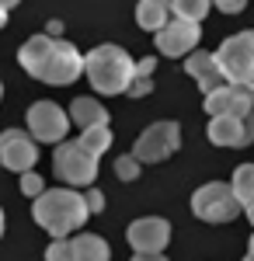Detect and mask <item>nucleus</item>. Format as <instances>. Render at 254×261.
Listing matches in <instances>:
<instances>
[{"label":"nucleus","instance_id":"f257e3e1","mask_svg":"<svg viewBox=\"0 0 254 261\" xmlns=\"http://www.w3.org/2000/svg\"><path fill=\"white\" fill-rule=\"evenodd\" d=\"M32 216H35V223H39L42 230H49L53 237H66V233L80 230L91 213H87L84 195H77L73 188H53V192L35 195Z\"/></svg>","mask_w":254,"mask_h":261},{"label":"nucleus","instance_id":"f03ea898","mask_svg":"<svg viewBox=\"0 0 254 261\" xmlns=\"http://www.w3.org/2000/svg\"><path fill=\"white\" fill-rule=\"evenodd\" d=\"M133 66L136 63L129 60V53L122 45H98L84 56V73L91 87L98 94H125V87L133 81Z\"/></svg>","mask_w":254,"mask_h":261},{"label":"nucleus","instance_id":"7ed1b4c3","mask_svg":"<svg viewBox=\"0 0 254 261\" xmlns=\"http://www.w3.org/2000/svg\"><path fill=\"white\" fill-rule=\"evenodd\" d=\"M192 213L206 223H230V220H237V213H240V202H237L230 185L209 181V185L195 188V195H192Z\"/></svg>","mask_w":254,"mask_h":261},{"label":"nucleus","instance_id":"20e7f679","mask_svg":"<svg viewBox=\"0 0 254 261\" xmlns=\"http://www.w3.org/2000/svg\"><path fill=\"white\" fill-rule=\"evenodd\" d=\"M213 56L223 70V81L244 84L254 70V32H237L230 39H223L219 53H213Z\"/></svg>","mask_w":254,"mask_h":261},{"label":"nucleus","instance_id":"39448f33","mask_svg":"<svg viewBox=\"0 0 254 261\" xmlns=\"http://www.w3.org/2000/svg\"><path fill=\"white\" fill-rule=\"evenodd\" d=\"M177 146H181V129H177V122L160 119V122H154L150 129L139 133L136 146H133V157H136L139 164H160V161H167Z\"/></svg>","mask_w":254,"mask_h":261},{"label":"nucleus","instance_id":"423d86ee","mask_svg":"<svg viewBox=\"0 0 254 261\" xmlns=\"http://www.w3.org/2000/svg\"><path fill=\"white\" fill-rule=\"evenodd\" d=\"M80 73H84V56L77 53V45L63 42V39H53L35 81H45V84H56L59 87V84H73Z\"/></svg>","mask_w":254,"mask_h":261},{"label":"nucleus","instance_id":"0eeeda50","mask_svg":"<svg viewBox=\"0 0 254 261\" xmlns=\"http://www.w3.org/2000/svg\"><path fill=\"white\" fill-rule=\"evenodd\" d=\"M53 167H56V178H63L66 185H91L98 178V157H91L77 140H59L56 153H53Z\"/></svg>","mask_w":254,"mask_h":261},{"label":"nucleus","instance_id":"6e6552de","mask_svg":"<svg viewBox=\"0 0 254 261\" xmlns=\"http://www.w3.org/2000/svg\"><path fill=\"white\" fill-rule=\"evenodd\" d=\"M66 129H70V119H66V112L56 101H35L28 108V133H32V140L59 143L66 136Z\"/></svg>","mask_w":254,"mask_h":261},{"label":"nucleus","instance_id":"1a4fd4ad","mask_svg":"<svg viewBox=\"0 0 254 261\" xmlns=\"http://www.w3.org/2000/svg\"><path fill=\"white\" fill-rule=\"evenodd\" d=\"M125 237L133 244L136 254H160L167 241H171V223L164 216H143V220H133Z\"/></svg>","mask_w":254,"mask_h":261},{"label":"nucleus","instance_id":"9d476101","mask_svg":"<svg viewBox=\"0 0 254 261\" xmlns=\"http://www.w3.org/2000/svg\"><path fill=\"white\" fill-rule=\"evenodd\" d=\"M35 161H39V146L28 133H21V129H4L0 133V164L7 171H18V174L32 171Z\"/></svg>","mask_w":254,"mask_h":261},{"label":"nucleus","instance_id":"9b49d317","mask_svg":"<svg viewBox=\"0 0 254 261\" xmlns=\"http://www.w3.org/2000/svg\"><path fill=\"white\" fill-rule=\"evenodd\" d=\"M198 42V24L185 18H167L160 28H157V49L164 56H185L192 53Z\"/></svg>","mask_w":254,"mask_h":261},{"label":"nucleus","instance_id":"f8f14e48","mask_svg":"<svg viewBox=\"0 0 254 261\" xmlns=\"http://www.w3.org/2000/svg\"><path fill=\"white\" fill-rule=\"evenodd\" d=\"M209 143H216V146H247V143H254V108L247 115H240V119H234V115H213V122H209Z\"/></svg>","mask_w":254,"mask_h":261},{"label":"nucleus","instance_id":"ddd939ff","mask_svg":"<svg viewBox=\"0 0 254 261\" xmlns=\"http://www.w3.org/2000/svg\"><path fill=\"white\" fill-rule=\"evenodd\" d=\"M251 108H254V101L244 91V84H219L213 91H206V112L209 115H234V119H240Z\"/></svg>","mask_w":254,"mask_h":261},{"label":"nucleus","instance_id":"4468645a","mask_svg":"<svg viewBox=\"0 0 254 261\" xmlns=\"http://www.w3.org/2000/svg\"><path fill=\"white\" fill-rule=\"evenodd\" d=\"M185 70L195 77V84L202 91H213V87L223 84V70H219V63H216L213 53H192L188 63H185Z\"/></svg>","mask_w":254,"mask_h":261},{"label":"nucleus","instance_id":"2eb2a0df","mask_svg":"<svg viewBox=\"0 0 254 261\" xmlns=\"http://www.w3.org/2000/svg\"><path fill=\"white\" fill-rule=\"evenodd\" d=\"M70 125H80V129H87V125H108V112L94 98H73V105H70Z\"/></svg>","mask_w":254,"mask_h":261},{"label":"nucleus","instance_id":"dca6fc26","mask_svg":"<svg viewBox=\"0 0 254 261\" xmlns=\"http://www.w3.org/2000/svg\"><path fill=\"white\" fill-rule=\"evenodd\" d=\"M70 251H73V261H108L112 258L108 244L101 237H94V233H77L70 241Z\"/></svg>","mask_w":254,"mask_h":261},{"label":"nucleus","instance_id":"f3484780","mask_svg":"<svg viewBox=\"0 0 254 261\" xmlns=\"http://www.w3.org/2000/svg\"><path fill=\"white\" fill-rule=\"evenodd\" d=\"M167 18H171V11L164 0H139L136 4V24L143 32H157Z\"/></svg>","mask_w":254,"mask_h":261},{"label":"nucleus","instance_id":"a211bd4d","mask_svg":"<svg viewBox=\"0 0 254 261\" xmlns=\"http://www.w3.org/2000/svg\"><path fill=\"white\" fill-rule=\"evenodd\" d=\"M77 143L91 153V157H101V153L112 146V129H108V125H87V129L80 133Z\"/></svg>","mask_w":254,"mask_h":261},{"label":"nucleus","instance_id":"6ab92c4d","mask_svg":"<svg viewBox=\"0 0 254 261\" xmlns=\"http://www.w3.org/2000/svg\"><path fill=\"white\" fill-rule=\"evenodd\" d=\"M230 188H234V195H237L240 205H247V202L254 199V164H240V167H237Z\"/></svg>","mask_w":254,"mask_h":261},{"label":"nucleus","instance_id":"aec40b11","mask_svg":"<svg viewBox=\"0 0 254 261\" xmlns=\"http://www.w3.org/2000/svg\"><path fill=\"white\" fill-rule=\"evenodd\" d=\"M209 4H213V0H174L167 11H171L174 18H185V21H195L198 24V21L209 14Z\"/></svg>","mask_w":254,"mask_h":261},{"label":"nucleus","instance_id":"412c9836","mask_svg":"<svg viewBox=\"0 0 254 261\" xmlns=\"http://www.w3.org/2000/svg\"><path fill=\"white\" fill-rule=\"evenodd\" d=\"M45 261H73L70 241H66V237H56V241L45 247Z\"/></svg>","mask_w":254,"mask_h":261},{"label":"nucleus","instance_id":"4be33fe9","mask_svg":"<svg viewBox=\"0 0 254 261\" xmlns=\"http://www.w3.org/2000/svg\"><path fill=\"white\" fill-rule=\"evenodd\" d=\"M21 192L35 199V195H42V192H45V181H42L35 171H21Z\"/></svg>","mask_w":254,"mask_h":261},{"label":"nucleus","instance_id":"5701e85b","mask_svg":"<svg viewBox=\"0 0 254 261\" xmlns=\"http://www.w3.org/2000/svg\"><path fill=\"white\" fill-rule=\"evenodd\" d=\"M115 174L122 181H133V178H139V161L129 153V157H118L115 161Z\"/></svg>","mask_w":254,"mask_h":261},{"label":"nucleus","instance_id":"b1692460","mask_svg":"<svg viewBox=\"0 0 254 261\" xmlns=\"http://www.w3.org/2000/svg\"><path fill=\"white\" fill-rule=\"evenodd\" d=\"M84 202H87V213H101V209H105V195H101L98 188H94V192H87Z\"/></svg>","mask_w":254,"mask_h":261},{"label":"nucleus","instance_id":"393cba45","mask_svg":"<svg viewBox=\"0 0 254 261\" xmlns=\"http://www.w3.org/2000/svg\"><path fill=\"white\" fill-rule=\"evenodd\" d=\"M213 4L219 7V11H226V14H240L247 0H213Z\"/></svg>","mask_w":254,"mask_h":261},{"label":"nucleus","instance_id":"a878e982","mask_svg":"<svg viewBox=\"0 0 254 261\" xmlns=\"http://www.w3.org/2000/svg\"><path fill=\"white\" fill-rule=\"evenodd\" d=\"M133 261H167L164 254H133Z\"/></svg>","mask_w":254,"mask_h":261},{"label":"nucleus","instance_id":"bb28decb","mask_svg":"<svg viewBox=\"0 0 254 261\" xmlns=\"http://www.w3.org/2000/svg\"><path fill=\"white\" fill-rule=\"evenodd\" d=\"M244 91H247V94H251V101H254V70H251V77L244 81Z\"/></svg>","mask_w":254,"mask_h":261},{"label":"nucleus","instance_id":"cd10ccee","mask_svg":"<svg viewBox=\"0 0 254 261\" xmlns=\"http://www.w3.org/2000/svg\"><path fill=\"white\" fill-rule=\"evenodd\" d=\"M0 7H4V11H11V7H18V0H0Z\"/></svg>","mask_w":254,"mask_h":261},{"label":"nucleus","instance_id":"c85d7f7f","mask_svg":"<svg viewBox=\"0 0 254 261\" xmlns=\"http://www.w3.org/2000/svg\"><path fill=\"white\" fill-rule=\"evenodd\" d=\"M244 209H247V220H251V223H254V199H251V202H247V205H244Z\"/></svg>","mask_w":254,"mask_h":261},{"label":"nucleus","instance_id":"c756f323","mask_svg":"<svg viewBox=\"0 0 254 261\" xmlns=\"http://www.w3.org/2000/svg\"><path fill=\"white\" fill-rule=\"evenodd\" d=\"M4 24H7V11L0 7V28H4Z\"/></svg>","mask_w":254,"mask_h":261},{"label":"nucleus","instance_id":"7c9ffc66","mask_svg":"<svg viewBox=\"0 0 254 261\" xmlns=\"http://www.w3.org/2000/svg\"><path fill=\"white\" fill-rule=\"evenodd\" d=\"M0 237H4V209H0Z\"/></svg>","mask_w":254,"mask_h":261},{"label":"nucleus","instance_id":"2f4dec72","mask_svg":"<svg viewBox=\"0 0 254 261\" xmlns=\"http://www.w3.org/2000/svg\"><path fill=\"white\" fill-rule=\"evenodd\" d=\"M247 254H254V233H251V251H247Z\"/></svg>","mask_w":254,"mask_h":261},{"label":"nucleus","instance_id":"473e14b6","mask_svg":"<svg viewBox=\"0 0 254 261\" xmlns=\"http://www.w3.org/2000/svg\"><path fill=\"white\" fill-rule=\"evenodd\" d=\"M244 261H254V254H247V258H244Z\"/></svg>","mask_w":254,"mask_h":261},{"label":"nucleus","instance_id":"72a5a7b5","mask_svg":"<svg viewBox=\"0 0 254 261\" xmlns=\"http://www.w3.org/2000/svg\"><path fill=\"white\" fill-rule=\"evenodd\" d=\"M164 4H167V7H171V4H174V0H164Z\"/></svg>","mask_w":254,"mask_h":261},{"label":"nucleus","instance_id":"f704fd0d","mask_svg":"<svg viewBox=\"0 0 254 261\" xmlns=\"http://www.w3.org/2000/svg\"><path fill=\"white\" fill-rule=\"evenodd\" d=\"M0 94H4V87H0Z\"/></svg>","mask_w":254,"mask_h":261}]
</instances>
